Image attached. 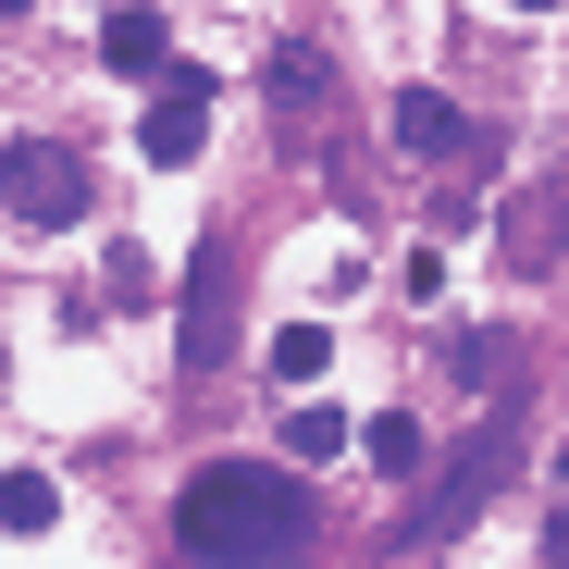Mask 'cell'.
I'll list each match as a JSON object with an SVG mask.
<instances>
[{"label": "cell", "instance_id": "6da1fadb", "mask_svg": "<svg viewBox=\"0 0 569 569\" xmlns=\"http://www.w3.org/2000/svg\"><path fill=\"white\" fill-rule=\"evenodd\" d=\"M322 532V496L272 458H211L199 483L173 496V545L186 557H310Z\"/></svg>", "mask_w": 569, "mask_h": 569}, {"label": "cell", "instance_id": "7a4b0ae2", "mask_svg": "<svg viewBox=\"0 0 569 569\" xmlns=\"http://www.w3.org/2000/svg\"><path fill=\"white\" fill-rule=\"evenodd\" d=\"M508 458H520V409H496L483 433H470L458 458H446V483L409 508V532H397V557H433V545H458L470 520H483L496 508V483H508Z\"/></svg>", "mask_w": 569, "mask_h": 569}, {"label": "cell", "instance_id": "3957f363", "mask_svg": "<svg viewBox=\"0 0 569 569\" xmlns=\"http://www.w3.org/2000/svg\"><path fill=\"white\" fill-rule=\"evenodd\" d=\"M496 248H508L520 284H557V272H569V161H545L520 199L496 211Z\"/></svg>", "mask_w": 569, "mask_h": 569}, {"label": "cell", "instance_id": "277c9868", "mask_svg": "<svg viewBox=\"0 0 569 569\" xmlns=\"http://www.w3.org/2000/svg\"><path fill=\"white\" fill-rule=\"evenodd\" d=\"M87 199H100V186H87V161L74 149H0V211L13 223H38V236H62V223H87Z\"/></svg>", "mask_w": 569, "mask_h": 569}, {"label": "cell", "instance_id": "5b68a950", "mask_svg": "<svg viewBox=\"0 0 569 569\" xmlns=\"http://www.w3.org/2000/svg\"><path fill=\"white\" fill-rule=\"evenodd\" d=\"M385 137H397L409 161H483V124H470L458 100H433V87H397V100H385Z\"/></svg>", "mask_w": 569, "mask_h": 569}, {"label": "cell", "instance_id": "8992f818", "mask_svg": "<svg viewBox=\"0 0 569 569\" xmlns=\"http://www.w3.org/2000/svg\"><path fill=\"white\" fill-rule=\"evenodd\" d=\"M199 137H211V74H199V62H173V74H161V100H149V137H137V149H149V161H199Z\"/></svg>", "mask_w": 569, "mask_h": 569}, {"label": "cell", "instance_id": "52a82bcc", "mask_svg": "<svg viewBox=\"0 0 569 569\" xmlns=\"http://www.w3.org/2000/svg\"><path fill=\"white\" fill-rule=\"evenodd\" d=\"M223 322H236V260H223V236H211L199 272H186V371L223 359Z\"/></svg>", "mask_w": 569, "mask_h": 569}, {"label": "cell", "instance_id": "ba28073f", "mask_svg": "<svg viewBox=\"0 0 569 569\" xmlns=\"http://www.w3.org/2000/svg\"><path fill=\"white\" fill-rule=\"evenodd\" d=\"M272 124H284V137L335 124V62H322V50H272Z\"/></svg>", "mask_w": 569, "mask_h": 569}, {"label": "cell", "instance_id": "9c48e42d", "mask_svg": "<svg viewBox=\"0 0 569 569\" xmlns=\"http://www.w3.org/2000/svg\"><path fill=\"white\" fill-rule=\"evenodd\" d=\"M100 62H112V74H173V38H161V13H149V0H112Z\"/></svg>", "mask_w": 569, "mask_h": 569}, {"label": "cell", "instance_id": "30bf717a", "mask_svg": "<svg viewBox=\"0 0 569 569\" xmlns=\"http://www.w3.org/2000/svg\"><path fill=\"white\" fill-rule=\"evenodd\" d=\"M62 520V483L50 470H0V532H50Z\"/></svg>", "mask_w": 569, "mask_h": 569}, {"label": "cell", "instance_id": "8fae6325", "mask_svg": "<svg viewBox=\"0 0 569 569\" xmlns=\"http://www.w3.org/2000/svg\"><path fill=\"white\" fill-rule=\"evenodd\" d=\"M100 298H112V310H149V298H161V260H149L137 236H124V248L100 260Z\"/></svg>", "mask_w": 569, "mask_h": 569}, {"label": "cell", "instance_id": "7c38bea8", "mask_svg": "<svg viewBox=\"0 0 569 569\" xmlns=\"http://www.w3.org/2000/svg\"><path fill=\"white\" fill-rule=\"evenodd\" d=\"M322 359H335V347H322V322H284L260 371H272V385H322Z\"/></svg>", "mask_w": 569, "mask_h": 569}, {"label": "cell", "instance_id": "4fadbf2b", "mask_svg": "<svg viewBox=\"0 0 569 569\" xmlns=\"http://www.w3.org/2000/svg\"><path fill=\"white\" fill-rule=\"evenodd\" d=\"M347 446H359L347 409H298V421H284V458H347Z\"/></svg>", "mask_w": 569, "mask_h": 569}, {"label": "cell", "instance_id": "5bb4252c", "mask_svg": "<svg viewBox=\"0 0 569 569\" xmlns=\"http://www.w3.org/2000/svg\"><path fill=\"white\" fill-rule=\"evenodd\" d=\"M359 458H371V470H421V421H397V409L359 421Z\"/></svg>", "mask_w": 569, "mask_h": 569}, {"label": "cell", "instance_id": "9a60e30c", "mask_svg": "<svg viewBox=\"0 0 569 569\" xmlns=\"http://www.w3.org/2000/svg\"><path fill=\"white\" fill-rule=\"evenodd\" d=\"M446 359H458V385H483V397L508 385V335H446Z\"/></svg>", "mask_w": 569, "mask_h": 569}, {"label": "cell", "instance_id": "2e32d148", "mask_svg": "<svg viewBox=\"0 0 569 569\" xmlns=\"http://www.w3.org/2000/svg\"><path fill=\"white\" fill-rule=\"evenodd\" d=\"M0 13H38V0H0Z\"/></svg>", "mask_w": 569, "mask_h": 569}, {"label": "cell", "instance_id": "e0dca14e", "mask_svg": "<svg viewBox=\"0 0 569 569\" xmlns=\"http://www.w3.org/2000/svg\"><path fill=\"white\" fill-rule=\"evenodd\" d=\"M520 13H557V0H520Z\"/></svg>", "mask_w": 569, "mask_h": 569}]
</instances>
